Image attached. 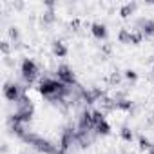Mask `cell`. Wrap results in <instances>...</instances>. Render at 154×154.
<instances>
[{
	"instance_id": "obj_21",
	"label": "cell",
	"mask_w": 154,
	"mask_h": 154,
	"mask_svg": "<svg viewBox=\"0 0 154 154\" xmlns=\"http://www.w3.org/2000/svg\"><path fill=\"white\" fill-rule=\"evenodd\" d=\"M8 35H9V38H11L15 44H18V38H20V31H18V27H9Z\"/></svg>"
},
{
	"instance_id": "obj_26",
	"label": "cell",
	"mask_w": 154,
	"mask_h": 154,
	"mask_svg": "<svg viewBox=\"0 0 154 154\" xmlns=\"http://www.w3.org/2000/svg\"><path fill=\"white\" fill-rule=\"evenodd\" d=\"M103 51L105 53H111V45H103Z\"/></svg>"
},
{
	"instance_id": "obj_2",
	"label": "cell",
	"mask_w": 154,
	"mask_h": 154,
	"mask_svg": "<svg viewBox=\"0 0 154 154\" xmlns=\"http://www.w3.org/2000/svg\"><path fill=\"white\" fill-rule=\"evenodd\" d=\"M22 140H24L26 143L33 145L36 150H40V152H44V154H60L54 145H51L47 140H44V138H40V136H36V134H33V132H26V136H24Z\"/></svg>"
},
{
	"instance_id": "obj_4",
	"label": "cell",
	"mask_w": 154,
	"mask_h": 154,
	"mask_svg": "<svg viewBox=\"0 0 154 154\" xmlns=\"http://www.w3.org/2000/svg\"><path fill=\"white\" fill-rule=\"evenodd\" d=\"M22 94H24V93H22V87H20L17 82H13V84H6V85H4V98H6L8 102L17 103L18 98H20Z\"/></svg>"
},
{
	"instance_id": "obj_14",
	"label": "cell",
	"mask_w": 154,
	"mask_h": 154,
	"mask_svg": "<svg viewBox=\"0 0 154 154\" xmlns=\"http://www.w3.org/2000/svg\"><path fill=\"white\" fill-rule=\"evenodd\" d=\"M118 42H120V44H131V31H129V29H120V33H118Z\"/></svg>"
},
{
	"instance_id": "obj_7",
	"label": "cell",
	"mask_w": 154,
	"mask_h": 154,
	"mask_svg": "<svg viewBox=\"0 0 154 154\" xmlns=\"http://www.w3.org/2000/svg\"><path fill=\"white\" fill-rule=\"evenodd\" d=\"M82 98H84V102L87 105H91V103H94V102H98V100L103 98V91L98 89V87H94L91 91H82Z\"/></svg>"
},
{
	"instance_id": "obj_8",
	"label": "cell",
	"mask_w": 154,
	"mask_h": 154,
	"mask_svg": "<svg viewBox=\"0 0 154 154\" xmlns=\"http://www.w3.org/2000/svg\"><path fill=\"white\" fill-rule=\"evenodd\" d=\"M136 26L140 27L138 31H141L143 36H154V20H150V18H140L136 22Z\"/></svg>"
},
{
	"instance_id": "obj_3",
	"label": "cell",
	"mask_w": 154,
	"mask_h": 154,
	"mask_svg": "<svg viewBox=\"0 0 154 154\" xmlns=\"http://www.w3.org/2000/svg\"><path fill=\"white\" fill-rule=\"evenodd\" d=\"M20 72H22V78L26 80V84H33L38 76V67L31 58H24L20 63Z\"/></svg>"
},
{
	"instance_id": "obj_18",
	"label": "cell",
	"mask_w": 154,
	"mask_h": 154,
	"mask_svg": "<svg viewBox=\"0 0 154 154\" xmlns=\"http://www.w3.org/2000/svg\"><path fill=\"white\" fill-rule=\"evenodd\" d=\"M143 40V33L141 31H131V44L132 45H140Z\"/></svg>"
},
{
	"instance_id": "obj_6",
	"label": "cell",
	"mask_w": 154,
	"mask_h": 154,
	"mask_svg": "<svg viewBox=\"0 0 154 154\" xmlns=\"http://www.w3.org/2000/svg\"><path fill=\"white\" fill-rule=\"evenodd\" d=\"M91 33L96 40H107L109 36V31H107V26L102 24V22H93L91 24Z\"/></svg>"
},
{
	"instance_id": "obj_10",
	"label": "cell",
	"mask_w": 154,
	"mask_h": 154,
	"mask_svg": "<svg viewBox=\"0 0 154 154\" xmlns=\"http://www.w3.org/2000/svg\"><path fill=\"white\" fill-rule=\"evenodd\" d=\"M138 9V4L136 2H127L120 8V17L122 18H129L131 15H134V11Z\"/></svg>"
},
{
	"instance_id": "obj_11",
	"label": "cell",
	"mask_w": 154,
	"mask_h": 154,
	"mask_svg": "<svg viewBox=\"0 0 154 154\" xmlns=\"http://www.w3.org/2000/svg\"><path fill=\"white\" fill-rule=\"evenodd\" d=\"M54 22H56L54 11H53V9L44 11V15H42V24H44V26H51V24H54Z\"/></svg>"
},
{
	"instance_id": "obj_9",
	"label": "cell",
	"mask_w": 154,
	"mask_h": 154,
	"mask_svg": "<svg viewBox=\"0 0 154 154\" xmlns=\"http://www.w3.org/2000/svg\"><path fill=\"white\" fill-rule=\"evenodd\" d=\"M51 51H53V54L58 56V58H63V56H67V53H69L67 45H65L63 42H60V40H54V42H53Z\"/></svg>"
},
{
	"instance_id": "obj_23",
	"label": "cell",
	"mask_w": 154,
	"mask_h": 154,
	"mask_svg": "<svg viewBox=\"0 0 154 154\" xmlns=\"http://www.w3.org/2000/svg\"><path fill=\"white\" fill-rule=\"evenodd\" d=\"M69 27H71L72 31H78V27H80V20H78V18H74V20L69 24Z\"/></svg>"
},
{
	"instance_id": "obj_22",
	"label": "cell",
	"mask_w": 154,
	"mask_h": 154,
	"mask_svg": "<svg viewBox=\"0 0 154 154\" xmlns=\"http://www.w3.org/2000/svg\"><path fill=\"white\" fill-rule=\"evenodd\" d=\"M0 51H2V54H4V56H9V53H11V44H9L8 40L0 42Z\"/></svg>"
},
{
	"instance_id": "obj_1",
	"label": "cell",
	"mask_w": 154,
	"mask_h": 154,
	"mask_svg": "<svg viewBox=\"0 0 154 154\" xmlns=\"http://www.w3.org/2000/svg\"><path fill=\"white\" fill-rule=\"evenodd\" d=\"M38 93L44 96V98H47V100H62L63 96H67L69 93H71V89L65 85V84H62L60 80H53V78H44L42 82H40V87H38Z\"/></svg>"
},
{
	"instance_id": "obj_5",
	"label": "cell",
	"mask_w": 154,
	"mask_h": 154,
	"mask_svg": "<svg viewBox=\"0 0 154 154\" xmlns=\"http://www.w3.org/2000/svg\"><path fill=\"white\" fill-rule=\"evenodd\" d=\"M56 74H58V80L65 85H74L76 84V76H74V72L69 65H60L56 69Z\"/></svg>"
},
{
	"instance_id": "obj_12",
	"label": "cell",
	"mask_w": 154,
	"mask_h": 154,
	"mask_svg": "<svg viewBox=\"0 0 154 154\" xmlns=\"http://www.w3.org/2000/svg\"><path fill=\"white\" fill-rule=\"evenodd\" d=\"M94 131H96V134H100V136H107V134H111V125L107 123V120H103V122H100V123L94 127Z\"/></svg>"
},
{
	"instance_id": "obj_25",
	"label": "cell",
	"mask_w": 154,
	"mask_h": 154,
	"mask_svg": "<svg viewBox=\"0 0 154 154\" xmlns=\"http://www.w3.org/2000/svg\"><path fill=\"white\" fill-rule=\"evenodd\" d=\"M15 8H17V9H22V8H24V4H22V2H17V4H15Z\"/></svg>"
},
{
	"instance_id": "obj_24",
	"label": "cell",
	"mask_w": 154,
	"mask_h": 154,
	"mask_svg": "<svg viewBox=\"0 0 154 154\" xmlns=\"http://www.w3.org/2000/svg\"><path fill=\"white\" fill-rule=\"evenodd\" d=\"M44 6H45L47 9H54V2H53V0H45Z\"/></svg>"
},
{
	"instance_id": "obj_16",
	"label": "cell",
	"mask_w": 154,
	"mask_h": 154,
	"mask_svg": "<svg viewBox=\"0 0 154 154\" xmlns=\"http://www.w3.org/2000/svg\"><path fill=\"white\" fill-rule=\"evenodd\" d=\"M132 105H134V103H132L129 98L116 102V109H120V111H131V109H132Z\"/></svg>"
},
{
	"instance_id": "obj_20",
	"label": "cell",
	"mask_w": 154,
	"mask_h": 154,
	"mask_svg": "<svg viewBox=\"0 0 154 154\" xmlns=\"http://www.w3.org/2000/svg\"><path fill=\"white\" fill-rule=\"evenodd\" d=\"M122 78H123V76L118 72V71H114V72H111V76H109V84L111 85H120V82H122Z\"/></svg>"
},
{
	"instance_id": "obj_27",
	"label": "cell",
	"mask_w": 154,
	"mask_h": 154,
	"mask_svg": "<svg viewBox=\"0 0 154 154\" xmlns=\"http://www.w3.org/2000/svg\"><path fill=\"white\" fill-rule=\"evenodd\" d=\"M149 154H154V149H150V150H149Z\"/></svg>"
},
{
	"instance_id": "obj_19",
	"label": "cell",
	"mask_w": 154,
	"mask_h": 154,
	"mask_svg": "<svg viewBox=\"0 0 154 154\" xmlns=\"http://www.w3.org/2000/svg\"><path fill=\"white\" fill-rule=\"evenodd\" d=\"M91 114H93V122H94V127H96L100 122H103V120H105V112H103V111H98V109H96V111H91Z\"/></svg>"
},
{
	"instance_id": "obj_15",
	"label": "cell",
	"mask_w": 154,
	"mask_h": 154,
	"mask_svg": "<svg viewBox=\"0 0 154 154\" xmlns=\"http://www.w3.org/2000/svg\"><path fill=\"white\" fill-rule=\"evenodd\" d=\"M120 136H122V140H123V141H127V143H131V141L134 140V134H132V131H131L129 127H122Z\"/></svg>"
},
{
	"instance_id": "obj_28",
	"label": "cell",
	"mask_w": 154,
	"mask_h": 154,
	"mask_svg": "<svg viewBox=\"0 0 154 154\" xmlns=\"http://www.w3.org/2000/svg\"><path fill=\"white\" fill-rule=\"evenodd\" d=\"M152 74H154V67H152Z\"/></svg>"
},
{
	"instance_id": "obj_13",
	"label": "cell",
	"mask_w": 154,
	"mask_h": 154,
	"mask_svg": "<svg viewBox=\"0 0 154 154\" xmlns=\"http://www.w3.org/2000/svg\"><path fill=\"white\" fill-rule=\"evenodd\" d=\"M138 143H140V150H150V149H154V143H150V140L145 138L143 134L138 136Z\"/></svg>"
},
{
	"instance_id": "obj_17",
	"label": "cell",
	"mask_w": 154,
	"mask_h": 154,
	"mask_svg": "<svg viewBox=\"0 0 154 154\" xmlns=\"http://www.w3.org/2000/svg\"><path fill=\"white\" fill-rule=\"evenodd\" d=\"M123 78L129 80L131 84H134V82H138V72L134 69H127V71H123Z\"/></svg>"
}]
</instances>
